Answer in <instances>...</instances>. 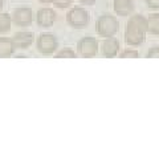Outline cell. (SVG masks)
<instances>
[{
	"label": "cell",
	"mask_w": 159,
	"mask_h": 159,
	"mask_svg": "<svg viewBox=\"0 0 159 159\" xmlns=\"http://www.w3.org/2000/svg\"><path fill=\"white\" fill-rule=\"evenodd\" d=\"M147 32V19L142 15H134L127 21L125 31V41L130 47H138L145 43Z\"/></svg>",
	"instance_id": "cell-1"
},
{
	"label": "cell",
	"mask_w": 159,
	"mask_h": 159,
	"mask_svg": "<svg viewBox=\"0 0 159 159\" xmlns=\"http://www.w3.org/2000/svg\"><path fill=\"white\" fill-rule=\"evenodd\" d=\"M97 33L102 37H111L117 33L119 28L118 20L111 15H103L97 20Z\"/></svg>",
	"instance_id": "cell-2"
},
{
	"label": "cell",
	"mask_w": 159,
	"mask_h": 159,
	"mask_svg": "<svg viewBox=\"0 0 159 159\" xmlns=\"http://www.w3.org/2000/svg\"><path fill=\"white\" fill-rule=\"evenodd\" d=\"M68 23L74 28H84L89 23V13L86 9L76 7L68 13Z\"/></svg>",
	"instance_id": "cell-3"
},
{
	"label": "cell",
	"mask_w": 159,
	"mask_h": 159,
	"mask_svg": "<svg viewBox=\"0 0 159 159\" xmlns=\"http://www.w3.org/2000/svg\"><path fill=\"white\" fill-rule=\"evenodd\" d=\"M78 52L85 58L96 56L98 52V41L94 37H84L78 43Z\"/></svg>",
	"instance_id": "cell-4"
},
{
	"label": "cell",
	"mask_w": 159,
	"mask_h": 159,
	"mask_svg": "<svg viewBox=\"0 0 159 159\" xmlns=\"http://www.w3.org/2000/svg\"><path fill=\"white\" fill-rule=\"evenodd\" d=\"M57 48V40L53 34H48V33H44L39 37V41H37V49L41 53L44 54H49V53H53Z\"/></svg>",
	"instance_id": "cell-5"
},
{
	"label": "cell",
	"mask_w": 159,
	"mask_h": 159,
	"mask_svg": "<svg viewBox=\"0 0 159 159\" xmlns=\"http://www.w3.org/2000/svg\"><path fill=\"white\" fill-rule=\"evenodd\" d=\"M54 20H56V12L51 8H41L37 12V24L40 27H51L54 23Z\"/></svg>",
	"instance_id": "cell-6"
},
{
	"label": "cell",
	"mask_w": 159,
	"mask_h": 159,
	"mask_svg": "<svg viewBox=\"0 0 159 159\" xmlns=\"http://www.w3.org/2000/svg\"><path fill=\"white\" fill-rule=\"evenodd\" d=\"M32 21V11L29 8H17L13 12V23L20 27H25Z\"/></svg>",
	"instance_id": "cell-7"
},
{
	"label": "cell",
	"mask_w": 159,
	"mask_h": 159,
	"mask_svg": "<svg viewBox=\"0 0 159 159\" xmlns=\"http://www.w3.org/2000/svg\"><path fill=\"white\" fill-rule=\"evenodd\" d=\"M113 8L119 16H130L134 11V3L133 0H114Z\"/></svg>",
	"instance_id": "cell-8"
},
{
	"label": "cell",
	"mask_w": 159,
	"mask_h": 159,
	"mask_svg": "<svg viewBox=\"0 0 159 159\" xmlns=\"http://www.w3.org/2000/svg\"><path fill=\"white\" fill-rule=\"evenodd\" d=\"M101 51H102V54H103L105 57L111 58V57L116 56V54L118 53V51H119V43L117 41L116 39L107 37L105 41L102 43Z\"/></svg>",
	"instance_id": "cell-9"
},
{
	"label": "cell",
	"mask_w": 159,
	"mask_h": 159,
	"mask_svg": "<svg viewBox=\"0 0 159 159\" xmlns=\"http://www.w3.org/2000/svg\"><path fill=\"white\" fill-rule=\"evenodd\" d=\"M13 43L16 48H27L33 43V34L31 32H19L13 36Z\"/></svg>",
	"instance_id": "cell-10"
},
{
	"label": "cell",
	"mask_w": 159,
	"mask_h": 159,
	"mask_svg": "<svg viewBox=\"0 0 159 159\" xmlns=\"http://www.w3.org/2000/svg\"><path fill=\"white\" fill-rule=\"evenodd\" d=\"M15 45L13 40H9V39H4V37H0V57H8L13 53Z\"/></svg>",
	"instance_id": "cell-11"
},
{
	"label": "cell",
	"mask_w": 159,
	"mask_h": 159,
	"mask_svg": "<svg viewBox=\"0 0 159 159\" xmlns=\"http://www.w3.org/2000/svg\"><path fill=\"white\" fill-rule=\"evenodd\" d=\"M147 32L151 34H159V13L148 15L147 17Z\"/></svg>",
	"instance_id": "cell-12"
},
{
	"label": "cell",
	"mask_w": 159,
	"mask_h": 159,
	"mask_svg": "<svg viewBox=\"0 0 159 159\" xmlns=\"http://www.w3.org/2000/svg\"><path fill=\"white\" fill-rule=\"evenodd\" d=\"M11 28V17L7 13L0 15V33H6Z\"/></svg>",
	"instance_id": "cell-13"
},
{
	"label": "cell",
	"mask_w": 159,
	"mask_h": 159,
	"mask_svg": "<svg viewBox=\"0 0 159 159\" xmlns=\"http://www.w3.org/2000/svg\"><path fill=\"white\" fill-rule=\"evenodd\" d=\"M57 58H76V53L70 49H62L57 53Z\"/></svg>",
	"instance_id": "cell-14"
},
{
	"label": "cell",
	"mask_w": 159,
	"mask_h": 159,
	"mask_svg": "<svg viewBox=\"0 0 159 159\" xmlns=\"http://www.w3.org/2000/svg\"><path fill=\"white\" fill-rule=\"evenodd\" d=\"M139 53L137 51H133V49H126L121 53V58H138Z\"/></svg>",
	"instance_id": "cell-15"
},
{
	"label": "cell",
	"mask_w": 159,
	"mask_h": 159,
	"mask_svg": "<svg viewBox=\"0 0 159 159\" xmlns=\"http://www.w3.org/2000/svg\"><path fill=\"white\" fill-rule=\"evenodd\" d=\"M147 58H159V47H152L147 52Z\"/></svg>",
	"instance_id": "cell-16"
},
{
	"label": "cell",
	"mask_w": 159,
	"mask_h": 159,
	"mask_svg": "<svg viewBox=\"0 0 159 159\" xmlns=\"http://www.w3.org/2000/svg\"><path fill=\"white\" fill-rule=\"evenodd\" d=\"M72 0H53V3H54V6L56 7H60V8H65L68 7L69 4H70Z\"/></svg>",
	"instance_id": "cell-17"
},
{
	"label": "cell",
	"mask_w": 159,
	"mask_h": 159,
	"mask_svg": "<svg viewBox=\"0 0 159 159\" xmlns=\"http://www.w3.org/2000/svg\"><path fill=\"white\" fill-rule=\"evenodd\" d=\"M146 4L151 9H159V0H146Z\"/></svg>",
	"instance_id": "cell-18"
},
{
	"label": "cell",
	"mask_w": 159,
	"mask_h": 159,
	"mask_svg": "<svg viewBox=\"0 0 159 159\" xmlns=\"http://www.w3.org/2000/svg\"><path fill=\"white\" fill-rule=\"evenodd\" d=\"M80 2L84 3V4H88V6H92V4H94L97 0H80Z\"/></svg>",
	"instance_id": "cell-19"
},
{
	"label": "cell",
	"mask_w": 159,
	"mask_h": 159,
	"mask_svg": "<svg viewBox=\"0 0 159 159\" xmlns=\"http://www.w3.org/2000/svg\"><path fill=\"white\" fill-rule=\"evenodd\" d=\"M40 2H41V3H52L53 0H40Z\"/></svg>",
	"instance_id": "cell-20"
},
{
	"label": "cell",
	"mask_w": 159,
	"mask_h": 159,
	"mask_svg": "<svg viewBox=\"0 0 159 159\" xmlns=\"http://www.w3.org/2000/svg\"><path fill=\"white\" fill-rule=\"evenodd\" d=\"M2 7H3V0H0V9H2Z\"/></svg>",
	"instance_id": "cell-21"
}]
</instances>
